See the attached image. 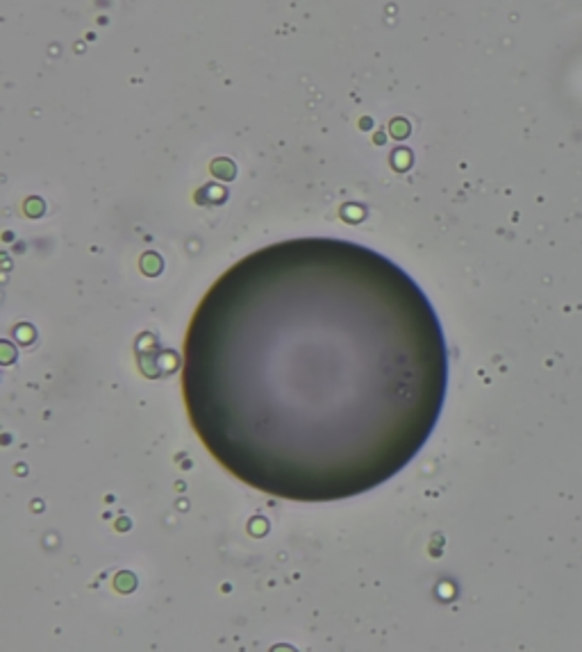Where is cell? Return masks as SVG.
Returning <instances> with one entry per match:
<instances>
[{"instance_id": "6da1fadb", "label": "cell", "mask_w": 582, "mask_h": 652, "mask_svg": "<svg viewBox=\"0 0 582 652\" xmlns=\"http://www.w3.org/2000/svg\"><path fill=\"white\" fill-rule=\"evenodd\" d=\"M448 350L398 264L341 239L246 255L209 286L182 346L193 432L273 498L334 502L398 475L430 439Z\"/></svg>"}]
</instances>
